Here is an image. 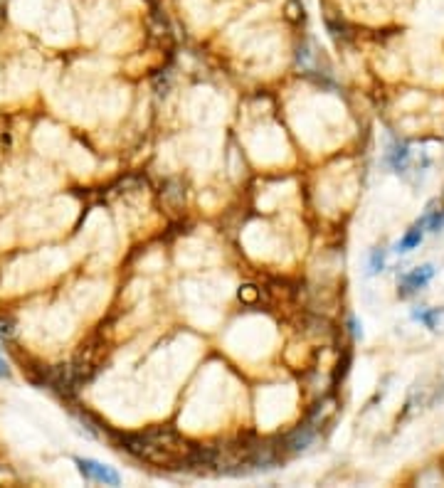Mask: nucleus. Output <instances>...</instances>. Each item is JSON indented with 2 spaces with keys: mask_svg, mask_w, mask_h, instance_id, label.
<instances>
[{
  "mask_svg": "<svg viewBox=\"0 0 444 488\" xmlns=\"http://www.w3.org/2000/svg\"><path fill=\"white\" fill-rule=\"evenodd\" d=\"M349 326H351L353 336H356V338H363V331L358 328V321H356V318H351V321H349Z\"/></svg>",
  "mask_w": 444,
  "mask_h": 488,
  "instance_id": "12",
  "label": "nucleus"
},
{
  "mask_svg": "<svg viewBox=\"0 0 444 488\" xmlns=\"http://www.w3.org/2000/svg\"><path fill=\"white\" fill-rule=\"evenodd\" d=\"M442 205H444V200H442Z\"/></svg>",
  "mask_w": 444,
  "mask_h": 488,
  "instance_id": "13",
  "label": "nucleus"
},
{
  "mask_svg": "<svg viewBox=\"0 0 444 488\" xmlns=\"http://www.w3.org/2000/svg\"><path fill=\"white\" fill-rule=\"evenodd\" d=\"M10 333H13V328H10V321H0V336L8 338Z\"/></svg>",
  "mask_w": 444,
  "mask_h": 488,
  "instance_id": "10",
  "label": "nucleus"
},
{
  "mask_svg": "<svg viewBox=\"0 0 444 488\" xmlns=\"http://www.w3.org/2000/svg\"><path fill=\"white\" fill-rule=\"evenodd\" d=\"M286 20H289V23H301V20H304L301 0H289V3H286Z\"/></svg>",
  "mask_w": 444,
  "mask_h": 488,
  "instance_id": "8",
  "label": "nucleus"
},
{
  "mask_svg": "<svg viewBox=\"0 0 444 488\" xmlns=\"http://www.w3.org/2000/svg\"><path fill=\"white\" fill-rule=\"evenodd\" d=\"M74 464H77L79 474H82L87 481L104 484V486H119L121 484V476L116 474L111 466H104V464H99V461H94V459H82V457L74 459Z\"/></svg>",
  "mask_w": 444,
  "mask_h": 488,
  "instance_id": "1",
  "label": "nucleus"
},
{
  "mask_svg": "<svg viewBox=\"0 0 444 488\" xmlns=\"http://www.w3.org/2000/svg\"><path fill=\"white\" fill-rule=\"evenodd\" d=\"M413 318L420 321V323H425L430 331H440V323L444 318V308H415Z\"/></svg>",
  "mask_w": 444,
  "mask_h": 488,
  "instance_id": "6",
  "label": "nucleus"
},
{
  "mask_svg": "<svg viewBox=\"0 0 444 488\" xmlns=\"http://www.w3.org/2000/svg\"><path fill=\"white\" fill-rule=\"evenodd\" d=\"M410 146L408 143H395L393 148H390L388 153H385V160L390 163V168L395 170V173H405L410 165Z\"/></svg>",
  "mask_w": 444,
  "mask_h": 488,
  "instance_id": "4",
  "label": "nucleus"
},
{
  "mask_svg": "<svg viewBox=\"0 0 444 488\" xmlns=\"http://www.w3.org/2000/svg\"><path fill=\"white\" fill-rule=\"evenodd\" d=\"M237 296L242 303H257L259 301V289H257L254 284H244V286H239Z\"/></svg>",
  "mask_w": 444,
  "mask_h": 488,
  "instance_id": "7",
  "label": "nucleus"
},
{
  "mask_svg": "<svg viewBox=\"0 0 444 488\" xmlns=\"http://www.w3.org/2000/svg\"><path fill=\"white\" fill-rule=\"evenodd\" d=\"M0 378H3V380L10 378V368H8V363H5L3 358H0Z\"/></svg>",
  "mask_w": 444,
  "mask_h": 488,
  "instance_id": "11",
  "label": "nucleus"
},
{
  "mask_svg": "<svg viewBox=\"0 0 444 488\" xmlns=\"http://www.w3.org/2000/svg\"><path fill=\"white\" fill-rule=\"evenodd\" d=\"M383 266H385V249H373L368 274H378V271H383Z\"/></svg>",
  "mask_w": 444,
  "mask_h": 488,
  "instance_id": "9",
  "label": "nucleus"
},
{
  "mask_svg": "<svg viewBox=\"0 0 444 488\" xmlns=\"http://www.w3.org/2000/svg\"><path fill=\"white\" fill-rule=\"evenodd\" d=\"M314 439H316V427L309 425V422H304L301 427H296L291 434H286V437L282 439L279 447L284 454H299V452H304V449L311 447Z\"/></svg>",
  "mask_w": 444,
  "mask_h": 488,
  "instance_id": "2",
  "label": "nucleus"
},
{
  "mask_svg": "<svg viewBox=\"0 0 444 488\" xmlns=\"http://www.w3.org/2000/svg\"><path fill=\"white\" fill-rule=\"evenodd\" d=\"M432 276H435V264L415 266V269H410L408 274L400 276V294H403V296H410V294L420 291V289H425L427 284L432 281Z\"/></svg>",
  "mask_w": 444,
  "mask_h": 488,
  "instance_id": "3",
  "label": "nucleus"
},
{
  "mask_svg": "<svg viewBox=\"0 0 444 488\" xmlns=\"http://www.w3.org/2000/svg\"><path fill=\"white\" fill-rule=\"evenodd\" d=\"M422 237H425V229H422L420 224H413V227L405 232V237L395 244V251H398V254H408V251H413L415 246H420Z\"/></svg>",
  "mask_w": 444,
  "mask_h": 488,
  "instance_id": "5",
  "label": "nucleus"
}]
</instances>
